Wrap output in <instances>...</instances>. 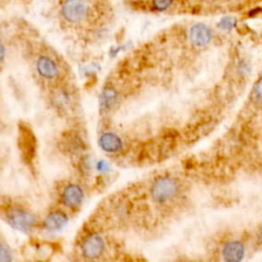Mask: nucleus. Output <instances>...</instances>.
Listing matches in <instances>:
<instances>
[{"label":"nucleus","instance_id":"nucleus-1","mask_svg":"<svg viewBox=\"0 0 262 262\" xmlns=\"http://www.w3.org/2000/svg\"><path fill=\"white\" fill-rule=\"evenodd\" d=\"M0 217L16 230L29 232L37 225V216L29 207L17 201L0 202Z\"/></svg>","mask_w":262,"mask_h":262},{"label":"nucleus","instance_id":"nucleus-2","mask_svg":"<svg viewBox=\"0 0 262 262\" xmlns=\"http://www.w3.org/2000/svg\"><path fill=\"white\" fill-rule=\"evenodd\" d=\"M46 90H48L47 98L49 105L56 114L69 117L77 111L79 104L78 92L69 81L53 85L46 88Z\"/></svg>","mask_w":262,"mask_h":262},{"label":"nucleus","instance_id":"nucleus-3","mask_svg":"<svg viewBox=\"0 0 262 262\" xmlns=\"http://www.w3.org/2000/svg\"><path fill=\"white\" fill-rule=\"evenodd\" d=\"M33 69L38 81L41 82L45 88H49L53 85L67 81L68 74L66 73L63 66L60 60L52 54H39L34 59Z\"/></svg>","mask_w":262,"mask_h":262},{"label":"nucleus","instance_id":"nucleus-4","mask_svg":"<svg viewBox=\"0 0 262 262\" xmlns=\"http://www.w3.org/2000/svg\"><path fill=\"white\" fill-rule=\"evenodd\" d=\"M180 191L179 181L171 175H160L149 185V196L158 205H167L176 199Z\"/></svg>","mask_w":262,"mask_h":262},{"label":"nucleus","instance_id":"nucleus-5","mask_svg":"<svg viewBox=\"0 0 262 262\" xmlns=\"http://www.w3.org/2000/svg\"><path fill=\"white\" fill-rule=\"evenodd\" d=\"M107 244L105 237L98 231H90L79 244V254L86 260H99L105 255Z\"/></svg>","mask_w":262,"mask_h":262},{"label":"nucleus","instance_id":"nucleus-6","mask_svg":"<svg viewBox=\"0 0 262 262\" xmlns=\"http://www.w3.org/2000/svg\"><path fill=\"white\" fill-rule=\"evenodd\" d=\"M84 200V188L78 182L69 181L62 184L58 190V202L69 211H77L83 205Z\"/></svg>","mask_w":262,"mask_h":262},{"label":"nucleus","instance_id":"nucleus-7","mask_svg":"<svg viewBox=\"0 0 262 262\" xmlns=\"http://www.w3.org/2000/svg\"><path fill=\"white\" fill-rule=\"evenodd\" d=\"M213 38L212 30L209 26L203 23L194 24L190 27L188 32V39L191 45L194 47H205L207 46Z\"/></svg>","mask_w":262,"mask_h":262},{"label":"nucleus","instance_id":"nucleus-8","mask_svg":"<svg viewBox=\"0 0 262 262\" xmlns=\"http://www.w3.org/2000/svg\"><path fill=\"white\" fill-rule=\"evenodd\" d=\"M100 148L110 155L119 154L124 149V139L115 131H104L98 138Z\"/></svg>","mask_w":262,"mask_h":262},{"label":"nucleus","instance_id":"nucleus-9","mask_svg":"<svg viewBox=\"0 0 262 262\" xmlns=\"http://www.w3.org/2000/svg\"><path fill=\"white\" fill-rule=\"evenodd\" d=\"M246 255V247L243 242L232 239L226 242L221 249V256L224 261L238 262L244 260Z\"/></svg>","mask_w":262,"mask_h":262},{"label":"nucleus","instance_id":"nucleus-10","mask_svg":"<svg viewBox=\"0 0 262 262\" xmlns=\"http://www.w3.org/2000/svg\"><path fill=\"white\" fill-rule=\"evenodd\" d=\"M68 221V216L64 211L55 210L47 215L43 225L47 230H58L63 227Z\"/></svg>","mask_w":262,"mask_h":262},{"label":"nucleus","instance_id":"nucleus-11","mask_svg":"<svg viewBox=\"0 0 262 262\" xmlns=\"http://www.w3.org/2000/svg\"><path fill=\"white\" fill-rule=\"evenodd\" d=\"M12 260V251L9 245L0 237V262L11 261Z\"/></svg>","mask_w":262,"mask_h":262},{"label":"nucleus","instance_id":"nucleus-12","mask_svg":"<svg viewBox=\"0 0 262 262\" xmlns=\"http://www.w3.org/2000/svg\"><path fill=\"white\" fill-rule=\"evenodd\" d=\"M235 26H236V20L231 16H224L218 23L219 29H221L223 31H230Z\"/></svg>","mask_w":262,"mask_h":262},{"label":"nucleus","instance_id":"nucleus-13","mask_svg":"<svg viewBox=\"0 0 262 262\" xmlns=\"http://www.w3.org/2000/svg\"><path fill=\"white\" fill-rule=\"evenodd\" d=\"M173 3V0H151L152 7L158 11L167 10Z\"/></svg>","mask_w":262,"mask_h":262},{"label":"nucleus","instance_id":"nucleus-14","mask_svg":"<svg viewBox=\"0 0 262 262\" xmlns=\"http://www.w3.org/2000/svg\"><path fill=\"white\" fill-rule=\"evenodd\" d=\"M254 97L256 101L262 105V80L259 81L254 88Z\"/></svg>","mask_w":262,"mask_h":262},{"label":"nucleus","instance_id":"nucleus-15","mask_svg":"<svg viewBox=\"0 0 262 262\" xmlns=\"http://www.w3.org/2000/svg\"><path fill=\"white\" fill-rule=\"evenodd\" d=\"M5 56H6V49L2 41H0V67H2V64L4 63Z\"/></svg>","mask_w":262,"mask_h":262},{"label":"nucleus","instance_id":"nucleus-16","mask_svg":"<svg viewBox=\"0 0 262 262\" xmlns=\"http://www.w3.org/2000/svg\"><path fill=\"white\" fill-rule=\"evenodd\" d=\"M132 1H137V0H132Z\"/></svg>","mask_w":262,"mask_h":262}]
</instances>
